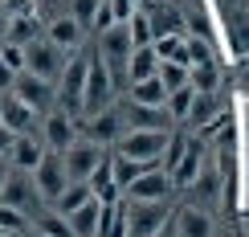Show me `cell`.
Instances as JSON below:
<instances>
[{"instance_id":"6da1fadb","label":"cell","mask_w":249,"mask_h":237,"mask_svg":"<svg viewBox=\"0 0 249 237\" xmlns=\"http://www.w3.org/2000/svg\"><path fill=\"white\" fill-rule=\"evenodd\" d=\"M90 49L86 54H70V61H66V70H61V78H57V107L66 110V115H82V90H86V74H90Z\"/></svg>"},{"instance_id":"7a4b0ae2","label":"cell","mask_w":249,"mask_h":237,"mask_svg":"<svg viewBox=\"0 0 249 237\" xmlns=\"http://www.w3.org/2000/svg\"><path fill=\"white\" fill-rule=\"evenodd\" d=\"M20 49H25V70H29V74H37V78H45V82H53V86H57L61 70H66V61H70L66 49H57L45 33L33 37V41H25Z\"/></svg>"},{"instance_id":"3957f363","label":"cell","mask_w":249,"mask_h":237,"mask_svg":"<svg viewBox=\"0 0 249 237\" xmlns=\"http://www.w3.org/2000/svg\"><path fill=\"white\" fill-rule=\"evenodd\" d=\"M172 217V204L168 201H127L123 209V225H127V237H151L160 233Z\"/></svg>"},{"instance_id":"277c9868","label":"cell","mask_w":249,"mask_h":237,"mask_svg":"<svg viewBox=\"0 0 249 237\" xmlns=\"http://www.w3.org/2000/svg\"><path fill=\"white\" fill-rule=\"evenodd\" d=\"M163 147H168V131H123V139L115 143L119 156L143 164V168H160Z\"/></svg>"},{"instance_id":"5b68a950","label":"cell","mask_w":249,"mask_h":237,"mask_svg":"<svg viewBox=\"0 0 249 237\" xmlns=\"http://www.w3.org/2000/svg\"><path fill=\"white\" fill-rule=\"evenodd\" d=\"M110 98H115V74L107 70V61L98 54L90 57V74H86V90H82V115H98V110L110 107Z\"/></svg>"},{"instance_id":"8992f818","label":"cell","mask_w":249,"mask_h":237,"mask_svg":"<svg viewBox=\"0 0 249 237\" xmlns=\"http://www.w3.org/2000/svg\"><path fill=\"white\" fill-rule=\"evenodd\" d=\"M131 33L127 25H110L107 33H98V57L107 61V70L115 74V82L127 78V57H131Z\"/></svg>"},{"instance_id":"52a82bcc","label":"cell","mask_w":249,"mask_h":237,"mask_svg":"<svg viewBox=\"0 0 249 237\" xmlns=\"http://www.w3.org/2000/svg\"><path fill=\"white\" fill-rule=\"evenodd\" d=\"M78 119L74 115H66L61 107H53V110H45V119H41V143H45L49 151H70L78 143Z\"/></svg>"},{"instance_id":"ba28073f","label":"cell","mask_w":249,"mask_h":237,"mask_svg":"<svg viewBox=\"0 0 249 237\" xmlns=\"http://www.w3.org/2000/svg\"><path fill=\"white\" fill-rule=\"evenodd\" d=\"M13 94L25 102V107H33L37 115H45V110L57 107V86L45 82V78H37V74H29V70H20L13 78Z\"/></svg>"},{"instance_id":"9c48e42d","label":"cell","mask_w":249,"mask_h":237,"mask_svg":"<svg viewBox=\"0 0 249 237\" xmlns=\"http://www.w3.org/2000/svg\"><path fill=\"white\" fill-rule=\"evenodd\" d=\"M107 160V147L94 139H78L70 151H61V164H66V176L70 180H90V172Z\"/></svg>"},{"instance_id":"30bf717a","label":"cell","mask_w":249,"mask_h":237,"mask_svg":"<svg viewBox=\"0 0 249 237\" xmlns=\"http://www.w3.org/2000/svg\"><path fill=\"white\" fill-rule=\"evenodd\" d=\"M0 201H4V204H13V209H20V213H33L37 204H41V192H37L33 172H20V168H13V172L4 176Z\"/></svg>"},{"instance_id":"8fae6325","label":"cell","mask_w":249,"mask_h":237,"mask_svg":"<svg viewBox=\"0 0 249 237\" xmlns=\"http://www.w3.org/2000/svg\"><path fill=\"white\" fill-rule=\"evenodd\" d=\"M119 115H123V127L127 131H168L172 127L168 107H147V102H135V98L123 102Z\"/></svg>"},{"instance_id":"7c38bea8","label":"cell","mask_w":249,"mask_h":237,"mask_svg":"<svg viewBox=\"0 0 249 237\" xmlns=\"http://www.w3.org/2000/svg\"><path fill=\"white\" fill-rule=\"evenodd\" d=\"M33 180H37L41 201H49V204H53V201L61 197V188L70 184V176H66V164H61V156H57V151H45V156H41V164L33 168Z\"/></svg>"},{"instance_id":"4fadbf2b","label":"cell","mask_w":249,"mask_h":237,"mask_svg":"<svg viewBox=\"0 0 249 237\" xmlns=\"http://www.w3.org/2000/svg\"><path fill=\"white\" fill-rule=\"evenodd\" d=\"M172 176H168V168H143L139 176L131 180V188H127V201H172Z\"/></svg>"},{"instance_id":"5bb4252c","label":"cell","mask_w":249,"mask_h":237,"mask_svg":"<svg viewBox=\"0 0 249 237\" xmlns=\"http://www.w3.org/2000/svg\"><path fill=\"white\" fill-rule=\"evenodd\" d=\"M0 123H4L8 131H17V135H29V131L37 127V110L25 107L13 90H0Z\"/></svg>"},{"instance_id":"9a60e30c","label":"cell","mask_w":249,"mask_h":237,"mask_svg":"<svg viewBox=\"0 0 249 237\" xmlns=\"http://www.w3.org/2000/svg\"><path fill=\"white\" fill-rule=\"evenodd\" d=\"M82 131H86V139H94V143H102V147H110V143H119L123 139V115L115 107H107V110H98V115H90L86 123H82Z\"/></svg>"},{"instance_id":"2e32d148","label":"cell","mask_w":249,"mask_h":237,"mask_svg":"<svg viewBox=\"0 0 249 237\" xmlns=\"http://www.w3.org/2000/svg\"><path fill=\"white\" fill-rule=\"evenodd\" d=\"M45 37L53 41L57 49H66V54H78V49H82V37H86V29H82L70 13H61V17H53V20L45 25Z\"/></svg>"},{"instance_id":"e0dca14e","label":"cell","mask_w":249,"mask_h":237,"mask_svg":"<svg viewBox=\"0 0 249 237\" xmlns=\"http://www.w3.org/2000/svg\"><path fill=\"white\" fill-rule=\"evenodd\" d=\"M200 168H204V147H200V139H188V151L180 156L176 168H168V176H172L176 188H192V180L200 176Z\"/></svg>"},{"instance_id":"ac0fdd59","label":"cell","mask_w":249,"mask_h":237,"mask_svg":"<svg viewBox=\"0 0 249 237\" xmlns=\"http://www.w3.org/2000/svg\"><path fill=\"white\" fill-rule=\"evenodd\" d=\"M172 225H176V233H180V237H213V233H216L213 217L200 209V204H188V209H180Z\"/></svg>"},{"instance_id":"d6986e66","label":"cell","mask_w":249,"mask_h":237,"mask_svg":"<svg viewBox=\"0 0 249 237\" xmlns=\"http://www.w3.org/2000/svg\"><path fill=\"white\" fill-rule=\"evenodd\" d=\"M45 143H41L37 135H33V131H29V135H17L13 139V151H8V164H17V168L20 172H33L37 168V164H41V156H45Z\"/></svg>"},{"instance_id":"ffe728a7","label":"cell","mask_w":249,"mask_h":237,"mask_svg":"<svg viewBox=\"0 0 249 237\" xmlns=\"http://www.w3.org/2000/svg\"><path fill=\"white\" fill-rule=\"evenodd\" d=\"M102 204L98 197L90 201V204H82L78 213H70V229H74V237H98L102 233Z\"/></svg>"},{"instance_id":"44dd1931","label":"cell","mask_w":249,"mask_h":237,"mask_svg":"<svg viewBox=\"0 0 249 237\" xmlns=\"http://www.w3.org/2000/svg\"><path fill=\"white\" fill-rule=\"evenodd\" d=\"M155 74H160L155 45H135L131 57H127V82H143V78H155Z\"/></svg>"},{"instance_id":"7402d4cb","label":"cell","mask_w":249,"mask_h":237,"mask_svg":"<svg viewBox=\"0 0 249 237\" xmlns=\"http://www.w3.org/2000/svg\"><path fill=\"white\" fill-rule=\"evenodd\" d=\"M94 201V188H90L86 180H70L66 188H61V197L53 201V209L61 213V217H70V213H78L82 204H90Z\"/></svg>"},{"instance_id":"603a6c76","label":"cell","mask_w":249,"mask_h":237,"mask_svg":"<svg viewBox=\"0 0 249 237\" xmlns=\"http://www.w3.org/2000/svg\"><path fill=\"white\" fill-rule=\"evenodd\" d=\"M131 98L135 102H147V107H168V90H163L160 74L143 78V82H131Z\"/></svg>"},{"instance_id":"cb8c5ba5","label":"cell","mask_w":249,"mask_h":237,"mask_svg":"<svg viewBox=\"0 0 249 237\" xmlns=\"http://www.w3.org/2000/svg\"><path fill=\"white\" fill-rule=\"evenodd\" d=\"M216 110H221V98H216V94H200V90H196L192 110H188V123H196V127H209V123L216 119Z\"/></svg>"},{"instance_id":"d4e9b609","label":"cell","mask_w":249,"mask_h":237,"mask_svg":"<svg viewBox=\"0 0 249 237\" xmlns=\"http://www.w3.org/2000/svg\"><path fill=\"white\" fill-rule=\"evenodd\" d=\"M139 172H143V164H135V160H127V156H119V151L110 156V180H115V188H119V192H127V188H131V180L139 176Z\"/></svg>"},{"instance_id":"484cf974","label":"cell","mask_w":249,"mask_h":237,"mask_svg":"<svg viewBox=\"0 0 249 237\" xmlns=\"http://www.w3.org/2000/svg\"><path fill=\"white\" fill-rule=\"evenodd\" d=\"M33 229H41L45 237H74V229H70V217H61V213H41L37 209V221H33Z\"/></svg>"},{"instance_id":"4316f807","label":"cell","mask_w":249,"mask_h":237,"mask_svg":"<svg viewBox=\"0 0 249 237\" xmlns=\"http://www.w3.org/2000/svg\"><path fill=\"white\" fill-rule=\"evenodd\" d=\"M160 82H163V90H180V86H188V66H180V61H160Z\"/></svg>"},{"instance_id":"83f0119b","label":"cell","mask_w":249,"mask_h":237,"mask_svg":"<svg viewBox=\"0 0 249 237\" xmlns=\"http://www.w3.org/2000/svg\"><path fill=\"white\" fill-rule=\"evenodd\" d=\"M98 4H102V0H70L66 13H70V17H74L78 25L90 33V25H94V17H98Z\"/></svg>"},{"instance_id":"f1b7e54d","label":"cell","mask_w":249,"mask_h":237,"mask_svg":"<svg viewBox=\"0 0 249 237\" xmlns=\"http://www.w3.org/2000/svg\"><path fill=\"white\" fill-rule=\"evenodd\" d=\"M25 229H29V213L0 201V233H25Z\"/></svg>"},{"instance_id":"f546056e","label":"cell","mask_w":249,"mask_h":237,"mask_svg":"<svg viewBox=\"0 0 249 237\" xmlns=\"http://www.w3.org/2000/svg\"><path fill=\"white\" fill-rule=\"evenodd\" d=\"M192 98H196V90H192V86H180V90H172V94H168V115H172V119H188V110H192Z\"/></svg>"},{"instance_id":"4dcf8cb0","label":"cell","mask_w":249,"mask_h":237,"mask_svg":"<svg viewBox=\"0 0 249 237\" xmlns=\"http://www.w3.org/2000/svg\"><path fill=\"white\" fill-rule=\"evenodd\" d=\"M127 33H131V45H151V41H155V29H151V20L143 13H135L127 20Z\"/></svg>"},{"instance_id":"1f68e13d","label":"cell","mask_w":249,"mask_h":237,"mask_svg":"<svg viewBox=\"0 0 249 237\" xmlns=\"http://www.w3.org/2000/svg\"><path fill=\"white\" fill-rule=\"evenodd\" d=\"M192 188H196V197L213 201V197H216V188H221V176H216V168H209V164H204V168H200V176L192 180Z\"/></svg>"},{"instance_id":"d6a6232c","label":"cell","mask_w":249,"mask_h":237,"mask_svg":"<svg viewBox=\"0 0 249 237\" xmlns=\"http://www.w3.org/2000/svg\"><path fill=\"white\" fill-rule=\"evenodd\" d=\"M188 151V135H168V147H163V156H168V168L180 164V156Z\"/></svg>"},{"instance_id":"836d02e7","label":"cell","mask_w":249,"mask_h":237,"mask_svg":"<svg viewBox=\"0 0 249 237\" xmlns=\"http://www.w3.org/2000/svg\"><path fill=\"white\" fill-rule=\"evenodd\" d=\"M110 25H115V13H110V4H107V0H102V4H98V17H94V25H90V33H107V29Z\"/></svg>"},{"instance_id":"e575fe53","label":"cell","mask_w":249,"mask_h":237,"mask_svg":"<svg viewBox=\"0 0 249 237\" xmlns=\"http://www.w3.org/2000/svg\"><path fill=\"white\" fill-rule=\"evenodd\" d=\"M110 13H115V25H127V20L135 17V0H107Z\"/></svg>"},{"instance_id":"d590c367","label":"cell","mask_w":249,"mask_h":237,"mask_svg":"<svg viewBox=\"0 0 249 237\" xmlns=\"http://www.w3.org/2000/svg\"><path fill=\"white\" fill-rule=\"evenodd\" d=\"M13 139H17V131H8L4 123H0V160H8V151H13Z\"/></svg>"},{"instance_id":"8d00e7d4","label":"cell","mask_w":249,"mask_h":237,"mask_svg":"<svg viewBox=\"0 0 249 237\" xmlns=\"http://www.w3.org/2000/svg\"><path fill=\"white\" fill-rule=\"evenodd\" d=\"M13 78H17V70H8L4 61H0V90H13Z\"/></svg>"},{"instance_id":"74e56055","label":"cell","mask_w":249,"mask_h":237,"mask_svg":"<svg viewBox=\"0 0 249 237\" xmlns=\"http://www.w3.org/2000/svg\"><path fill=\"white\" fill-rule=\"evenodd\" d=\"M8 20H13V17H8V8H4V0H0V41L8 37Z\"/></svg>"},{"instance_id":"f35d334b","label":"cell","mask_w":249,"mask_h":237,"mask_svg":"<svg viewBox=\"0 0 249 237\" xmlns=\"http://www.w3.org/2000/svg\"><path fill=\"white\" fill-rule=\"evenodd\" d=\"M151 237H180V233H176V225L168 221V225H163V229H160V233H151Z\"/></svg>"},{"instance_id":"ab89813d","label":"cell","mask_w":249,"mask_h":237,"mask_svg":"<svg viewBox=\"0 0 249 237\" xmlns=\"http://www.w3.org/2000/svg\"><path fill=\"white\" fill-rule=\"evenodd\" d=\"M4 164H8V160H0V188H4V176L13 172V168H4Z\"/></svg>"},{"instance_id":"60d3db41","label":"cell","mask_w":249,"mask_h":237,"mask_svg":"<svg viewBox=\"0 0 249 237\" xmlns=\"http://www.w3.org/2000/svg\"><path fill=\"white\" fill-rule=\"evenodd\" d=\"M20 237H45V233H41V229H33V225H29V229L20 233Z\"/></svg>"},{"instance_id":"b9f144b4","label":"cell","mask_w":249,"mask_h":237,"mask_svg":"<svg viewBox=\"0 0 249 237\" xmlns=\"http://www.w3.org/2000/svg\"><path fill=\"white\" fill-rule=\"evenodd\" d=\"M0 237H20V233H0Z\"/></svg>"}]
</instances>
